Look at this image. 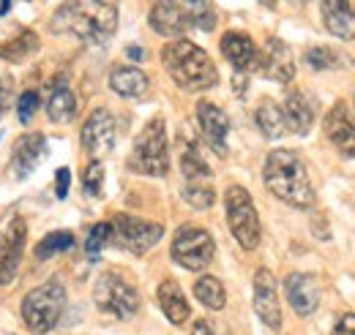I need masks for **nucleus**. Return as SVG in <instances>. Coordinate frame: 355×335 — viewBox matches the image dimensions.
<instances>
[{
    "label": "nucleus",
    "instance_id": "obj_22",
    "mask_svg": "<svg viewBox=\"0 0 355 335\" xmlns=\"http://www.w3.org/2000/svg\"><path fill=\"white\" fill-rule=\"evenodd\" d=\"M320 11H322V25H325V30L331 36L345 39V42L355 39V6H350V3H334L331 0V3H322Z\"/></svg>",
    "mask_w": 355,
    "mask_h": 335
},
{
    "label": "nucleus",
    "instance_id": "obj_13",
    "mask_svg": "<svg viewBox=\"0 0 355 335\" xmlns=\"http://www.w3.org/2000/svg\"><path fill=\"white\" fill-rule=\"evenodd\" d=\"M254 314L268 330L282 327V305H279V292H276V278L268 267H260L254 273Z\"/></svg>",
    "mask_w": 355,
    "mask_h": 335
},
{
    "label": "nucleus",
    "instance_id": "obj_10",
    "mask_svg": "<svg viewBox=\"0 0 355 335\" xmlns=\"http://www.w3.org/2000/svg\"><path fill=\"white\" fill-rule=\"evenodd\" d=\"M25 243H28V224L25 218L14 215L3 232H0V287H11L25 253Z\"/></svg>",
    "mask_w": 355,
    "mask_h": 335
},
{
    "label": "nucleus",
    "instance_id": "obj_15",
    "mask_svg": "<svg viewBox=\"0 0 355 335\" xmlns=\"http://www.w3.org/2000/svg\"><path fill=\"white\" fill-rule=\"evenodd\" d=\"M268 80L279 84L293 82L295 77V60H293V52L290 46L282 42V39H268L266 46L260 49V69Z\"/></svg>",
    "mask_w": 355,
    "mask_h": 335
},
{
    "label": "nucleus",
    "instance_id": "obj_28",
    "mask_svg": "<svg viewBox=\"0 0 355 335\" xmlns=\"http://www.w3.org/2000/svg\"><path fill=\"white\" fill-rule=\"evenodd\" d=\"M36 49H39V36L31 33V30H22L17 39H11V42L0 46V57L8 60V63H25Z\"/></svg>",
    "mask_w": 355,
    "mask_h": 335
},
{
    "label": "nucleus",
    "instance_id": "obj_40",
    "mask_svg": "<svg viewBox=\"0 0 355 335\" xmlns=\"http://www.w3.org/2000/svg\"><path fill=\"white\" fill-rule=\"evenodd\" d=\"M126 55H129L132 60H145V49H139V46H129Z\"/></svg>",
    "mask_w": 355,
    "mask_h": 335
},
{
    "label": "nucleus",
    "instance_id": "obj_12",
    "mask_svg": "<svg viewBox=\"0 0 355 335\" xmlns=\"http://www.w3.org/2000/svg\"><path fill=\"white\" fill-rule=\"evenodd\" d=\"M44 156H46L44 134H39V131L22 134V136L14 142V147H11V159H8V172H11V177H17V180L31 177V174L39 169V164L44 161Z\"/></svg>",
    "mask_w": 355,
    "mask_h": 335
},
{
    "label": "nucleus",
    "instance_id": "obj_29",
    "mask_svg": "<svg viewBox=\"0 0 355 335\" xmlns=\"http://www.w3.org/2000/svg\"><path fill=\"white\" fill-rule=\"evenodd\" d=\"M180 172H183V177H186L189 183H197V180H202V177H211V167L202 161L197 145H189V147L183 150V156H180Z\"/></svg>",
    "mask_w": 355,
    "mask_h": 335
},
{
    "label": "nucleus",
    "instance_id": "obj_25",
    "mask_svg": "<svg viewBox=\"0 0 355 335\" xmlns=\"http://www.w3.org/2000/svg\"><path fill=\"white\" fill-rule=\"evenodd\" d=\"M254 120H257V128L263 131L266 139H279V136L287 134L284 112H282V107H279L276 101H270V98L260 101V107H257V112H254Z\"/></svg>",
    "mask_w": 355,
    "mask_h": 335
},
{
    "label": "nucleus",
    "instance_id": "obj_41",
    "mask_svg": "<svg viewBox=\"0 0 355 335\" xmlns=\"http://www.w3.org/2000/svg\"><path fill=\"white\" fill-rule=\"evenodd\" d=\"M8 8H11V3H0V17H3V14L8 11Z\"/></svg>",
    "mask_w": 355,
    "mask_h": 335
},
{
    "label": "nucleus",
    "instance_id": "obj_5",
    "mask_svg": "<svg viewBox=\"0 0 355 335\" xmlns=\"http://www.w3.org/2000/svg\"><path fill=\"white\" fill-rule=\"evenodd\" d=\"M22 322L33 335H46L58 327L66 311V289L58 281H46L42 287L31 289L22 300Z\"/></svg>",
    "mask_w": 355,
    "mask_h": 335
},
{
    "label": "nucleus",
    "instance_id": "obj_1",
    "mask_svg": "<svg viewBox=\"0 0 355 335\" xmlns=\"http://www.w3.org/2000/svg\"><path fill=\"white\" fill-rule=\"evenodd\" d=\"M58 36H77L85 44H107L118 30V6L115 3H63L49 22Z\"/></svg>",
    "mask_w": 355,
    "mask_h": 335
},
{
    "label": "nucleus",
    "instance_id": "obj_24",
    "mask_svg": "<svg viewBox=\"0 0 355 335\" xmlns=\"http://www.w3.org/2000/svg\"><path fill=\"white\" fill-rule=\"evenodd\" d=\"M110 87H112V93H118L123 98H142L150 87V80L145 71H139L134 66H115L110 71Z\"/></svg>",
    "mask_w": 355,
    "mask_h": 335
},
{
    "label": "nucleus",
    "instance_id": "obj_33",
    "mask_svg": "<svg viewBox=\"0 0 355 335\" xmlns=\"http://www.w3.org/2000/svg\"><path fill=\"white\" fill-rule=\"evenodd\" d=\"M110 240H112V226H110V224H96V226L90 229L88 240H85V253H88V259H98L101 248H104Z\"/></svg>",
    "mask_w": 355,
    "mask_h": 335
},
{
    "label": "nucleus",
    "instance_id": "obj_30",
    "mask_svg": "<svg viewBox=\"0 0 355 335\" xmlns=\"http://www.w3.org/2000/svg\"><path fill=\"white\" fill-rule=\"evenodd\" d=\"M74 248V235L69 229H60V232H49L44 235V240L36 246V256L39 259H49L55 253H63V251H71Z\"/></svg>",
    "mask_w": 355,
    "mask_h": 335
},
{
    "label": "nucleus",
    "instance_id": "obj_3",
    "mask_svg": "<svg viewBox=\"0 0 355 335\" xmlns=\"http://www.w3.org/2000/svg\"><path fill=\"white\" fill-rule=\"evenodd\" d=\"M162 63L173 82L186 90V93H202L211 90L219 82V69L211 60V55L191 44L189 39H175V42L162 46Z\"/></svg>",
    "mask_w": 355,
    "mask_h": 335
},
{
    "label": "nucleus",
    "instance_id": "obj_34",
    "mask_svg": "<svg viewBox=\"0 0 355 335\" xmlns=\"http://www.w3.org/2000/svg\"><path fill=\"white\" fill-rule=\"evenodd\" d=\"M36 112H39V93L36 90H25L19 96V101H17V118H19V123H25V126L33 123Z\"/></svg>",
    "mask_w": 355,
    "mask_h": 335
},
{
    "label": "nucleus",
    "instance_id": "obj_6",
    "mask_svg": "<svg viewBox=\"0 0 355 335\" xmlns=\"http://www.w3.org/2000/svg\"><path fill=\"white\" fill-rule=\"evenodd\" d=\"M224 210H227V226L232 237L238 240V246L243 251H254L260 246L263 226H260V215H257L249 191L243 185H230L224 191Z\"/></svg>",
    "mask_w": 355,
    "mask_h": 335
},
{
    "label": "nucleus",
    "instance_id": "obj_21",
    "mask_svg": "<svg viewBox=\"0 0 355 335\" xmlns=\"http://www.w3.org/2000/svg\"><path fill=\"white\" fill-rule=\"evenodd\" d=\"M77 96L71 93V87L66 82V77H60L58 82L52 84L49 90V98H46V118L52 123H71L77 118Z\"/></svg>",
    "mask_w": 355,
    "mask_h": 335
},
{
    "label": "nucleus",
    "instance_id": "obj_11",
    "mask_svg": "<svg viewBox=\"0 0 355 335\" xmlns=\"http://www.w3.org/2000/svg\"><path fill=\"white\" fill-rule=\"evenodd\" d=\"M80 142H83V150L93 161H101L104 156H110L112 147H115V118H112V112L104 109V107L93 109L83 131H80Z\"/></svg>",
    "mask_w": 355,
    "mask_h": 335
},
{
    "label": "nucleus",
    "instance_id": "obj_39",
    "mask_svg": "<svg viewBox=\"0 0 355 335\" xmlns=\"http://www.w3.org/2000/svg\"><path fill=\"white\" fill-rule=\"evenodd\" d=\"M55 180H58V199H66L69 197V183H71V172L69 167H60L58 169V174H55Z\"/></svg>",
    "mask_w": 355,
    "mask_h": 335
},
{
    "label": "nucleus",
    "instance_id": "obj_14",
    "mask_svg": "<svg viewBox=\"0 0 355 335\" xmlns=\"http://www.w3.org/2000/svg\"><path fill=\"white\" fill-rule=\"evenodd\" d=\"M197 120L205 145L219 156L227 159V136H230V118L222 107H216L214 101H200L197 104Z\"/></svg>",
    "mask_w": 355,
    "mask_h": 335
},
{
    "label": "nucleus",
    "instance_id": "obj_17",
    "mask_svg": "<svg viewBox=\"0 0 355 335\" xmlns=\"http://www.w3.org/2000/svg\"><path fill=\"white\" fill-rule=\"evenodd\" d=\"M284 292L298 316H311L320 305V281L309 273H293L284 278Z\"/></svg>",
    "mask_w": 355,
    "mask_h": 335
},
{
    "label": "nucleus",
    "instance_id": "obj_20",
    "mask_svg": "<svg viewBox=\"0 0 355 335\" xmlns=\"http://www.w3.org/2000/svg\"><path fill=\"white\" fill-rule=\"evenodd\" d=\"M284 123H287V131L298 134V136H306L314 126V104L306 93L301 90H293L287 98H284Z\"/></svg>",
    "mask_w": 355,
    "mask_h": 335
},
{
    "label": "nucleus",
    "instance_id": "obj_38",
    "mask_svg": "<svg viewBox=\"0 0 355 335\" xmlns=\"http://www.w3.org/2000/svg\"><path fill=\"white\" fill-rule=\"evenodd\" d=\"M334 335H355V314L353 311H347V314L339 316V322H336V327H334Z\"/></svg>",
    "mask_w": 355,
    "mask_h": 335
},
{
    "label": "nucleus",
    "instance_id": "obj_26",
    "mask_svg": "<svg viewBox=\"0 0 355 335\" xmlns=\"http://www.w3.org/2000/svg\"><path fill=\"white\" fill-rule=\"evenodd\" d=\"M304 60H306L309 69H317V71H334V69L350 66V57H345L334 46H309L304 52Z\"/></svg>",
    "mask_w": 355,
    "mask_h": 335
},
{
    "label": "nucleus",
    "instance_id": "obj_9",
    "mask_svg": "<svg viewBox=\"0 0 355 335\" xmlns=\"http://www.w3.org/2000/svg\"><path fill=\"white\" fill-rule=\"evenodd\" d=\"M112 240L118 248L134 253V256H142L148 253L162 237H164V226L156 224V221H145V218H137L129 212H118L112 221Z\"/></svg>",
    "mask_w": 355,
    "mask_h": 335
},
{
    "label": "nucleus",
    "instance_id": "obj_8",
    "mask_svg": "<svg viewBox=\"0 0 355 335\" xmlns=\"http://www.w3.org/2000/svg\"><path fill=\"white\" fill-rule=\"evenodd\" d=\"M170 256L173 262L180 264L183 270H205L214 256H216V243H214V235L202 226H194V224H186L180 226L173 237V246H170Z\"/></svg>",
    "mask_w": 355,
    "mask_h": 335
},
{
    "label": "nucleus",
    "instance_id": "obj_4",
    "mask_svg": "<svg viewBox=\"0 0 355 335\" xmlns=\"http://www.w3.org/2000/svg\"><path fill=\"white\" fill-rule=\"evenodd\" d=\"M126 167L134 174L145 177H167L170 172V145H167V126L162 118H153L134 139V147L126 159Z\"/></svg>",
    "mask_w": 355,
    "mask_h": 335
},
{
    "label": "nucleus",
    "instance_id": "obj_32",
    "mask_svg": "<svg viewBox=\"0 0 355 335\" xmlns=\"http://www.w3.org/2000/svg\"><path fill=\"white\" fill-rule=\"evenodd\" d=\"M186 8H189V19H191L194 28H200V30H205V33H211V30L216 28L219 17H216V8H214L211 3L197 0V3H186Z\"/></svg>",
    "mask_w": 355,
    "mask_h": 335
},
{
    "label": "nucleus",
    "instance_id": "obj_7",
    "mask_svg": "<svg viewBox=\"0 0 355 335\" xmlns=\"http://www.w3.org/2000/svg\"><path fill=\"white\" fill-rule=\"evenodd\" d=\"M96 308L112 319L129 322L139 314V292L132 281H126L121 273H104L98 275L93 287Z\"/></svg>",
    "mask_w": 355,
    "mask_h": 335
},
{
    "label": "nucleus",
    "instance_id": "obj_27",
    "mask_svg": "<svg viewBox=\"0 0 355 335\" xmlns=\"http://www.w3.org/2000/svg\"><path fill=\"white\" fill-rule=\"evenodd\" d=\"M194 297H197L205 308H211V311H222L224 305H227L224 284L216 275H202V278H197V284H194Z\"/></svg>",
    "mask_w": 355,
    "mask_h": 335
},
{
    "label": "nucleus",
    "instance_id": "obj_37",
    "mask_svg": "<svg viewBox=\"0 0 355 335\" xmlns=\"http://www.w3.org/2000/svg\"><path fill=\"white\" fill-rule=\"evenodd\" d=\"M11 96H14V82L6 80V77H0V120L8 112V107H11Z\"/></svg>",
    "mask_w": 355,
    "mask_h": 335
},
{
    "label": "nucleus",
    "instance_id": "obj_31",
    "mask_svg": "<svg viewBox=\"0 0 355 335\" xmlns=\"http://www.w3.org/2000/svg\"><path fill=\"white\" fill-rule=\"evenodd\" d=\"M180 197H183L186 205H191L194 210H208L216 202V191L211 185H200V183H186Z\"/></svg>",
    "mask_w": 355,
    "mask_h": 335
},
{
    "label": "nucleus",
    "instance_id": "obj_18",
    "mask_svg": "<svg viewBox=\"0 0 355 335\" xmlns=\"http://www.w3.org/2000/svg\"><path fill=\"white\" fill-rule=\"evenodd\" d=\"M148 22L159 36H170V39L183 36L191 28L186 3H153L150 14H148Z\"/></svg>",
    "mask_w": 355,
    "mask_h": 335
},
{
    "label": "nucleus",
    "instance_id": "obj_2",
    "mask_svg": "<svg viewBox=\"0 0 355 335\" xmlns=\"http://www.w3.org/2000/svg\"><path fill=\"white\" fill-rule=\"evenodd\" d=\"M263 180L268 191L290 208L309 210L314 205V188H311L306 164L293 150H284V147L270 150L263 167Z\"/></svg>",
    "mask_w": 355,
    "mask_h": 335
},
{
    "label": "nucleus",
    "instance_id": "obj_36",
    "mask_svg": "<svg viewBox=\"0 0 355 335\" xmlns=\"http://www.w3.org/2000/svg\"><path fill=\"white\" fill-rule=\"evenodd\" d=\"M191 335H230L222 325L211 322V319H197L194 327H191Z\"/></svg>",
    "mask_w": 355,
    "mask_h": 335
},
{
    "label": "nucleus",
    "instance_id": "obj_19",
    "mask_svg": "<svg viewBox=\"0 0 355 335\" xmlns=\"http://www.w3.org/2000/svg\"><path fill=\"white\" fill-rule=\"evenodd\" d=\"M222 55L243 74L260 69V49L243 30H227L222 36Z\"/></svg>",
    "mask_w": 355,
    "mask_h": 335
},
{
    "label": "nucleus",
    "instance_id": "obj_16",
    "mask_svg": "<svg viewBox=\"0 0 355 335\" xmlns=\"http://www.w3.org/2000/svg\"><path fill=\"white\" fill-rule=\"evenodd\" d=\"M325 136L331 139V145L342 156L355 159V123L345 101H336L328 109V115H325Z\"/></svg>",
    "mask_w": 355,
    "mask_h": 335
},
{
    "label": "nucleus",
    "instance_id": "obj_35",
    "mask_svg": "<svg viewBox=\"0 0 355 335\" xmlns=\"http://www.w3.org/2000/svg\"><path fill=\"white\" fill-rule=\"evenodd\" d=\"M83 185H85L88 197H98L101 194V185H104V167H101V161H90L88 169L83 172Z\"/></svg>",
    "mask_w": 355,
    "mask_h": 335
},
{
    "label": "nucleus",
    "instance_id": "obj_23",
    "mask_svg": "<svg viewBox=\"0 0 355 335\" xmlns=\"http://www.w3.org/2000/svg\"><path fill=\"white\" fill-rule=\"evenodd\" d=\"M159 305H162V311H164V316L173 322V325H186L189 322V316H191V308H189V300H186V294L183 289L178 287V281L173 278H164L162 284H159Z\"/></svg>",
    "mask_w": 355,
    "mask_h": 335
}]
</instances>
